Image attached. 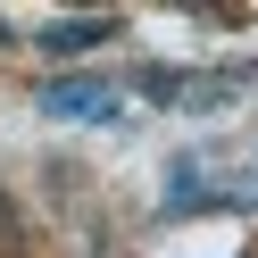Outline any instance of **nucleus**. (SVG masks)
Segmentation results:
<instances>
[{
	"instance_id": "nucleus-1",
	"label": "nucleus",
	"mask_w": 258,
	"mask_h": 258,
	"mask_svg": "<svg viewBox=\"0 0 258 258\" xmlns=\"http://www.w3.org/2000/svg\"><path fill=\"white\" fill-rule=\"evenodd\" d=\"M117 84H100V75H58V84H42V117H117Z\"/></svg>"
},
{
	"instance_id": "nucleus-2",
	"label": "nucleus",
	"mask_w": 258,
	"mask_h": 258,
	"mask_svg": "<svg viewBox=\"0 0 258 258\" xmlns=\"http://www.w3.org/2000/svg\"><path fill=\"white\" fill-rule=\"evenodd\" d=\"M108 34H117V17H58V25H42V50L75 58V50H100Z\"/></svg>"
},
{
	"instance_id": "nucleus-3",
	"label": "nucleus",
	"mask_w": 258,
	"mask_h": 258,
	"mask_svg": "<svg viewBox=\"0 0 258 258\" xmlns=\"http://www.w3.org/2000/svg\"><path fill=\"white\" fill-rule=\"evenodd\" d=\"M0 42H9V25H0Z\"/></svg>"
}]
</instances>
